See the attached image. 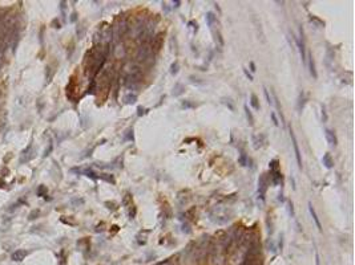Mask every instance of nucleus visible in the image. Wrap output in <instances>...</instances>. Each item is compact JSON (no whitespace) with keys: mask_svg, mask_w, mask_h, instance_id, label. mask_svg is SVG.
Wrapping results in <instances>:
<instances>
[{"mask_svg":"<svg viewBox=\"0 0 355 265\" xmlns=\"http://www.w3.org/2000/svg\"><path fill=\"white\" fill-rule=\"evenodd\" d=\"M150 54H152L150 47H148V45H141V47L138 48L137 53H136V61H138V63H145V60L148 59Z\"/></svg>","mask_w":355,"mask_h":265,"instance_id":"f257e3e1","label":"nucleus"},{"mask_svg":"<svg viewBox=\"0 0 355 265\" xmlns=\"http://www.w3.org/2000/svg\"><path fill=\"white\" fill-rule=\"evenodd\" d=\"M162 44H164V32H161V33H158L156 37H153V41H152V52L153 53H158L160 52V49L162 48Z\"/></svg>","mask_w":355,"mask_h":265,"instance_id":"f03ea898","label":"nucleus"},{"mask_svg":"<svg viewBox=\"0 0 355 265\" xmlns=\"http://www.w3.org/2000/svg\"><path fill=\"white\" fill-rule=\"evenodd\" d=\"M290 137H291V140H293V146H294V151H295V156H297V162H298V166L299 169H302V159H301V151H299V147H298V142H297V138L295 135H294V133H293V129L290 127Z\"/></svg>","mask_w":355,"mask_h":265,"instance_id":"7ed1b4c3","label":"nucleus"},{"mask_svg":"<svg viewBox=\"0 0 355 265\" xmlns=\"http://www.w3.org/2000/svg\"><path fill=\"white\" fill-rule=\"evenodd\" d=\"M266 187H267L266 174H262L261 176H259V179H258V193H259L261 199H263V195H265V191H266Z\"/></svg>","mask_w":355,"mask_h":265,"instance_id":"20e7f679","label":"nucleus"},{"mask_svg":"<svg viewBox=\"0 0 355 265\" xmlns=\"http://www.w3.org/2000/svg\"><path fill=\"white\" fill-rule=\"evenodd\" d=\"M253 146H254V149H259V147L263 146L265 143V135L263 134H259V135H253Z\"/></svg>","mask_w":355,"mask_h":265,"instance_id":"39448f33","label":"nucleus"},{"mask_svg":"<svg viewBox=\"0 0 355 265\" xmlns=\"http://www.w3.org/2000/svg\"><path fill=\"white\" fill-rule=\"evenodd\" d=\"M324 135H326L327 142H329L331 146H335L336 145V137H335V134H334V131H331L330 129H326V130H324Z\"/></svg>","mask_w":355,"mask_h":265,"instance_id":"423d86ee","label":"nucleus"},{"mask_svg":"<svg viewBox=\"0 0 355 265\" xmlns=\"http://www.w3.org/2000/svg\"><path fill=\"white\" fill-rule=\"evenodd\" d=\"M27 255H28L27 251H16V252H13L12 255H11V259H12L13 261H21V260L25 259V256Z\"/></svg>","mask_w":355,"mask_h":265,"instance_id":"0eeeda50","label":"nucleus"},{"mask_svg":"<svg viewBox=\"0 0 355 265\" xmlns=\"http://www.w3.org/2000/svg\"><path fill=\"white\" fill-rule=\"evenodd\" d=\"M309 209H310V213H311V216H313V220H314L315 224H317L318 229H319V231H322L321 222H319V219H318V216H317V212H315V209H314V207H313V204H311V203H309Z\"/></svg>","mask_w":355,"mask_h":265,"instance_id":"6e6552de","label":"nucleus"},{"mask_svg":"<svg viewBox=\"0 0 355 265\" xmlns=\"http://www.w3.org/2000/svg\"><path fill=\"white\" fill-rule=\"evenodd\" d=\"M32 158V154H31V146H28L27 149L23 151V154H21V158H20V163H25V162H28L29 159Z\"/></svg>","mask_w":355,"mask_h":265,"instance_id":"1a4fd4ad","label":"nucleus"},{"mask_svg":"<svg viewBox=\"0 0 355 265\" xmlns=\"http://www.w3.org/2000/svg\"><path fill=\"white\" fill-rule=\"evenodd\" d=\"M322 163L326 166L327 169H331V167L334 166V162H333V159H331V155L329 153H326L323 155V158H322Z\"/></svg>","mask_w":355,"mask_h":265,"instance_id":"9d476101","label":"nucleus"},{"mask_svg":"<svg viewBox=\"0 0 355 265\" xmlns=\"http://www.w3.org/2000/svg\"><path fill=\"white\" fill-rule=\"evenodd\" d=\"M271 180H273L274 184H279L281 182H282V174H281L279 170L271 171Z\"/></svg>","mask_w":355,"mask_h":265,"instance_id":"9b49d317","label":"nucleus"},{"mask_svg":"<svg viewBox=\"0 0 355 265\" xmlns=\"http://www.w3.org/2000/svg\"><path fill=\"white\" fill-rule=\"evenodd\" d=\"M309 69H310L311 76H313L314 78H317L318 74H317V70H315V64H314V60H313V56H311V54H309Z\"/></svg>","mask_w":355,"mask_h":265,"instance_id":"f8f14e48","label":"nucleus"},{"mask_svg":"<svg viewBox=\"0 0 355 265\" xmlns=\"http://www.w3.org/2000/svg\"><path fill=\"white\" fill-rule=\"evenodd\" d=\"M184 90H185V87H184L182 84H176L174 85V89H173V96L174 97L181 96L184 93Z\"/></svg>","mask_w":355,"mask_h":265,"instance_id":"ddd939ff","label":"nucleus"},{"mask_svg":"<svg viewBox=\"0 0 355 265\" xmlns=\"http://www.w3.org/2000/svg\"><path fill=\"white\" fill-rule=\"evenodd\" d=\"M136 101H137V96H136L135 93H129V94H126L125 97H124V102L125 103H135Z\"/></svg>","mask_w":355,"mask_h":265,"instance_id":"4468645a","label":"nucleus"},{"mask_svg":"<svg viewBox=\"0 0 355 265\" xmlns=\"http://www.w3.org/2000/svg\"><path fill=\"white\" fill-rule=\"evenodd\" d=\"M214 21H217V17L213 15L211 12H207L206 13V23H207V25L209 27H213V23Z\"/></svg>","mask_w":355,"mask_h":265,"instance_id":"2eb2a0df","label":"nucleus"},{"mask_svg":"<svg viewBox=\"0 0 355 265\" xmlns=\"http://www.w3.org/2000/svg\"><path fill=\"white\" fill-rule=\"evenodd\" d=\"M250 103H252V106L254 107L255 110H259V102H258V98L255 94H252V97H250Z\"/></svg>","mask_w":355,"mask_h":265,"instance_id":"dca6fc26","label":"nucleus"},{"mask_svg":"<svg viewBox=\"0 0 355 265\" xmlns=\"http://www.w3.org/2000/svg\"><path fill=\"white\" fill-rule=\"evenodd\" d=\"M245 112H246V118H248V121H249V125L253 126V123H254V118H253L250 110L248 109V106H245Z\"/></svg>","mask_w":355,"mask_h":265,"instance_id":"f3484780","label":"nucleus"},{"mask_svg":"<svg viewBox=\"0 0 355 265\" xmlns=\"http://www.w3.org/2000/svg\"><path fill=\"white\" fill-rule=\"evenodd\" d=\"M303 105H305V94L301 93L299 94V100H298V110H302Z\"/></svg>","mask_w":355,"mask_h":265,"instance_id":"a211bd4d","label":"nucleus"},{"mask_svg":"<svg viewBox=\"0 0 355 265\" xmlns=\"http://www.w3.org/2000/svg\"><path fill=\"white\" fill-rule=\"evenodd\" d=\"M278 163L279 162H278L277 159H273V160L269 163V165H270V171H277V170H278Z\"/></svg>","mask_w":355,"mask_h":265,"instance_id":"6ab92c4d","label":"nucleus"},{"mask_svg":"<svg viewBox=\"0 0 355 265\" xmlns=\"http://www.w3.org/2000/svg\"><path fill=\"white\" fill-rule=\"evenodd\" d=\"M238 162H239V165H241V166H246V165H248V158H246L245 154H241V156H239V159H238Z\"/></svg>","mask_w":355,"mask_h":265,"instance_id":"aec40b11","label":"nucleus"},{"mask_svg":"<svg viewBox=\"0 0 355 265\" xmlns=\"http://www.w3.org/2000/svg\"><path fill=\"white\" fill-rule=\"evenodd\" d=\"M214 36H216V41H218V44H220V47H223V39L220 32L217 31V33H214Z\"/></svg>","mask_w":355,"mask_h":265,"instance_id":"412c9836","label":"nucleus"},{"mask_svg":"<svg viewBox=\"0 0 355 265\" xmlns=\"http://www.w3.org/2000/svg\"><path fill=\"white\" fill-rule=\"evenodd\" d=\"M263 92H265V97H266V101H267V103H269V105H273L274 102H273V100H271L270 94H269V90H267L266 87H265V89H263Z\"/></svg>","mask_w":355,"mask_h":265,"instance_id":"4be33fe9","label":"nucleus"},{"mask_svg":"<svg viewBox=\"0 0 355 265\" xmlns=\"http://www.w3.org/2000/svg\"><path fill=\"white\" fill-rule=\"evenodd\" d=\"M130 200H132V196H130L129 193H125L124 200H123V204H124V206H129V204H130Z\"/></svg>","mask_w":355,"mask_h":265,"instance_id":"5701e85b","label":"nucleus"},{"mask_svg":"<svg viewBox=\"0 0 355 265\" xmlns=\"http://www.w3.org/2000/svg\"><path fill=\"white\" fill-rule=\"evenodd\" d=\"M4 17H6V13H4V11H0V32H1V28H3Z\"/></svg>","mask_w":355,"mask_h":265,"instance_id":"b1692460","label":"nucleus"},{"mask_svg":"<svg viewBox=\"0 0 355 265\" xmlns=\"http://www.w3.org/2000/svg\"><path fill=\"white\" fill-rule=\"evenodd\" d=\"M170 72H172V74H176V73L178 72V63L173 64V65H172V70H170Z\"/></svg>","mask_w":355,"mask_h":265,"instance_id":"393cba45","label":"nucleus"},{"mask_svg":"<svg viewBox=\"0 0 355 265\" xmlns=\"http://www.w3.org/2000/svg\"><path fill=\"white\" fill-rule=\"evenodd\" d=\"M271 119H273V122H274V125H275V126L279 125V122H278V119H277V117H275V114H274V113H271Z\"/></svg>","mask_w":355,"mask_h":265,"instance_id":"a878e982","label":"nucleus"},{"mask_svg":"<svg viewBox=\"0 0 355 265\" xmlns=\"http://www.w3.org/2000/svg\"><path fill=\"white\" fill-rule=\"evenodd\" d=\"M322 119H323V122L327 121V116H326V112H324V106H322Z\"/></svg>","mask_w":355,"mask_h":265,"instance_id":"bb28decb","label":"nucleus"},{"mask_svg":"<svg viewBox=\"0 0 355 265\" xmlns=\"http://www.w3.org/2000/svg\"><path fill=\"white\" fill-rule=\"evenodd\" d=\"M289 212H290V215L291 216H294V209H293V203L291 202H289Z\"/></svg>","mask_w":355,"mask_h":265,"instance_id":"cd10ccee","label":"nucleus"},{"mask_svg":"<svg viewBox=\"0 0 355 265\" xmlns=\"http://www.w3.org/2000/svg\"><path fill=\"white\" fill-rule=\"evenodd\" d=\"M182 106H184V107H194V105H193V103H190V102H186V101L182 103Z\"/></svg>","mask_w":355,"mask_h":265,"instance_id":"c85d7f7f","label":"nucleus"},{"mask_svg":"<svg viewBox=\"0 0 355 265\" xmlns=\"http://www.w3.org/2000/svg\"><path fill=\"white\" fill-rule=\"evenodd\" d=\"M180 4H181V1H178V0H176V1H173V7L174 8H178Z\"/></svg>","mask_w":355,"mask_h":265,"instance_id":"c756f323","label":"nucleus"},{"mask_svg":"<svg viewBox=\"0 0 355 265\" xmlns=\"http://www.w3.org/2000/svg\"><path fill=\"white\" fill-rule=\"evenodd\" d=\"M243 72H245V74H246V76H248V77H249V80H250V81H252V80H253V77H252V76H250V74H249V72H248V70H246V69H243Z\"/></svg>","mask_w":355,"mask_h":265,"instance_id":"7c9ffc66","label":"nucleus"},{"mask_svg":"<svg viewBox=\"0 0 355 265\" xmlns=\"http://www.w3.org/2000/svg\"><path fill=\"white\" fill-rule=\"evenodd\" d=\"M250 68H252V70H253V72H255V70H257V69H255V65H254V63H253V61H252V63H250Z\"/></svg>","mask_w":355,"mask_h":265,"instance_id":"2f4dec72","label":"nucleus"},{"mask_svg":"<svg viewBox=\"0 0 355 265\" xmlns=\"http://www.w3.org/2000/svg\"><path fill=\"white\" fill-rule=\"evenodd\" d=\"M144 114V109L142 107H138V116H142Z\"/></svg>","mask_w":355,"mask_h":265,"instance_id":"473e14b6","label":"nucleus"}]
</instances>
